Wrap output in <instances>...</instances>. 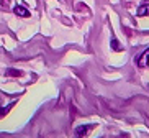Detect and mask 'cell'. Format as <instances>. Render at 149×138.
<instances>
[{
  "label": "cell",
  "instance_id": "3",
  "mask_svg": "<svg viewBox=\"0 0 149 138\" xmlns=\"http://www.w3.org/2000/svg\"><path fill=\"white\" fill-rule=\"evenodd\" d=\"M13 12H15V15H18V17H23V18L30 17V12H28L25 7H22V5H17V7L13 8Z\"/></svg>",
  "mask_w": 149,
  "mask_h": 138
},
{
  "label": "cell",
  "instance_id": "5",
  "mask_svg": "<svg viewBox=\"0 0 149 138\" xmlns=\"http://www.w3.org/2000/svg\"><path fill=\"white\" fill-rule=\"evenodd\" d=\"M111 46H113V48H115V49H121V46H120V45H118V41L115 40V38H113V41H111Z\"/></svg>",
  "mask_w": 149,
  "mask_h": 138
},
{
  "label": "cell",
  "instance_id": "4",
  "mask_svg": "<svg viewBox=\"0 0 149 138\" xmlns=\"http://www.w3.org/2000/svg\"><path fill=\"white\" fill-rule=\"evenodd\" d=\"M138 17H149V4H143L138 8Z\"/></svg>",
  "mask_w": 149,
  "mask_h": 138
},
{
  "label": "cell",
  "instance_id": "6",
  "mask_svg": "<svg viewBox=\"0 0 149 138\" xmlns=\"http://www.w3.org/2000/svg\"><path fill=\"white\" fill-rule=\"evenodd\" d=\"M8 74H12V76H17V74H20V72H17V71H8Z\"/></svg>",
  "mask_w": 149,
  "mask_h": 138
},
{
  "label": "cell",
  "instance_id": "1",
  "mask_svg": "<svg viewBox=\"0 0 149 138\" xmlns=\"http://www.w3.org/2000/svg\"><path fill=\"white\" fill-rule=\"evenodd\" d=\"M92 130V125H82L79 128H75V138H82Z\"/></svg>",
  "mask_w": 149,
  "mask_h": 138
},
{
  "label": "cell",
  "instance_id": "2",
  "mask_svg": "<svg viewBox=\"0 0 149 138\" xmlns=\"http://www.w3.org/2000/svg\"><path fill=\"white\" fill-rule=\"evenodd\" d=\"M136 64H138L139 67H146V66H149V49H146L144 53L141 54Z\"/></svg>",
  "mask_w": 149,
  "mask_h": 138
}]
</instances>
